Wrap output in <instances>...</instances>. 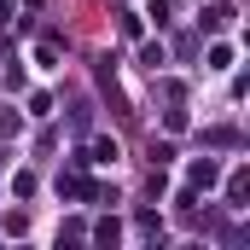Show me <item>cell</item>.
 Instances as JSON below:
<instances>
[{
	"instance_id": "obj_1",
	"label": "cell",
	"mask_w": 250,
	"mask_h": 250,
	"mask_svg": "<svg viewBox=\"0 0 250 250\" xmlns=\"http://www.w3.org/2000/svg\"><path fill=\"white\" fill-rule=\"evenodd\" d=\"M59 198H99V187H93L87 175H76V169H70V175H59Z\"/></svg>"
},
{
	"instance_id": "obj_2",
	"label": "cell",
	"mask_w": 250,
	"mask_h": 250,
	"mask_svg": "<svg viewBox=\"0 0 250 250\" xmlns=\"http://www.w3.org/2000/svg\"><path fill=\"white\" fill-rule=\"evenodd\" d=\"M215 181H221V169H215V163H209V157H204V163H192V187H215Z\"/></svg>"
},
{
	"instance_id": "obj_3",
	"label": "cell",
	"mask_w": 250,
	"mask_h": 250,
	"mask_svg": "<svg viewBox=\"0 0 250 250\" xmlns=\"http://www.w3.org/2000/svg\"><path fill=\"white\" fill-rule=\"evenodd\" d=\"M233 18H239V12H233V6H227V0H221V6H209V12H204V23H209V29H227V23H233Z\"/></svg>"
},
{
	"instance_id": "obj_4",
	"label": "cell",
	"mask_w": 250,
	"mask_h": 250,
	"mask_svg": "<svg viewBox=\"0 0 250 250\" xmlns=\"http://www.w3.org/2000/svg\"><path fill=\"white\" fill-rule=\"evenodd\" d=\"M140 64H146V70H163V64H169V53L151 41V47H140Z\"/></svg>"
},
{
	"instance_id": "obj_5",
	"label": "cell",
	"mask_w": 250,
	"mask_h": 250,
	"mask_svg": "<svg viewBox=\"0 0 250 250\" xmlns=\"http://www.w3.org/2000/svg\"><path fill=\"white\" fill-rule=\"evenodd\" d=\"M87 163H117V140H93V157Z\"/></svg>"
},
{
	"instance_id": "obj_6",
	"label": "cell",
	"mask_w": 250,
	"mask_h": 250,
	"mask_svg": "<svg viewBox=\"0 0 250 250\" xmlns=\"http://www.w3.org/2000/svg\"><path fill=\"white\" fill-rule=\"evenodd\" d=\"M227 64H233V47H221V41H215V47H209V70H227Z\"/></svg>"
}]
</instances>
